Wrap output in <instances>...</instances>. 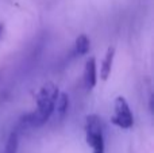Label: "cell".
Returning a JSON list of instances; mask_svg holds the SVG:
<instances>
[{"mask_svg":"<svg viewBox=\"0 0 154 153\" xmlns=\"http://www.w3.org/2000/svg\"><path fill=\"white\" fill-rule=\"evenodd\" d=\"M3 30H4V26L0 23V37H2V34H3Z\"/></svg>","mask_w":154,"mask_h":153,"instance_id":"9c48e42d","label":"cell"},{"mask_svg":"<svg viewBox=\"0 0 154 153\" xmlns=\"http://www.w3.org/2000/svg\"><path fill=\"white\" fill-rule=\"evenodd\" d=\"M18 146H19V138L16 133H11L8 137V141L5 144L4 153H18Z\"/></svg>","mask_w":154,"mask_h":153,"instance_id":"ba28073f","label":"cell"},{"mask_svg":"<svg viewBox=\"0 0 154 153\" xmlns=\"http://www.w3.org/2000/svg\"><path fill=\"white\" fill-rule=\"evenodd\" d=\"M58 94L60 89L54 83L49 81V83L43 84L37 94V110L26 115L24 123L35 127L46 123V121L54 113V103H56Z\"/></svg>","mask_w":154,"mask_h":153,"instance_id":"6da1fadb","label":"cell"},{"mask_svg":"<svg viewBox=\"0 0 154 153\" xmlns=\"http://www.w3.org/2000/svg\"><path fill=\"white\" fill-rule=\"evenodd\" d=\"M68 108H69V95L66 92H60L54 103V111H57L60 118H62L68 113Z\"/></svg>","mask_w":154,"mask_h":153,"instance_id":"8992f818","label":"cell"},{"mask_svg":"<svg viewBox=\"0 0 154 153\" xmlns=\"http://www.w3.org/2000/svg\"><path fill=\"white\" fill-rule=\"evenodd\" d=\"M85 140L92 153H104V134L101 118L96 114H91L85 119Z\"/></svg>","mask_w":154,"mask_h":153,"instance_id":"7a4b0ae2","label":"cell"},{"mask_svg":"<svg viewBox=\"0 0 154 153\" xmlns=\"http://www.w3.org/2000/svg\"><path fill=\"white\" fill-rule=\"evenodd\" d=\"M111 122L120 129H131L134 125V117L130 110L127 100L123 96H118L114 102V115L111 117Z\"/></svg>","mask_w":154,"mask_h":153,"instance_id":"3957f363","label":"cell"},{"mask_svg":"<svg viewBox=\"0 0 154 153\" xmlns=\"http://www.w3.org/2000/svg\"><path fill=\"white\" fill-rule=\"evenodd\" d=\"M114 57H115V48L114 46H109L106 52V56H104L103 61L100 65V77L101 80H107L111 73L112 69V64H114Z\"/></svg>","mask_w":154,"mask_h":153,"instance_id":"5b68a950","label":"cell"},{"mask_svg":"<svg viewBox=\"0 0 154 153\" xmlns=\"http://www.w3.org/2000/svg\"><path fill=\"white\" fill-rule=\"evenodd\" d=\"M91 41L85 34H81L76 38V54L77 56H85L89 52Z\"/></svg>","mask_w":154,"mask_h":153,"instance_id":"52a82bcc","label":"cell"},{"mask_svg":"<svg viewBox=\"0 0 154 153\" xmlns=\"http://www.w3.org/2000/svg\"><path fill=\"white\" fill-rule=\"evenodd\" d=\"M84 83L88 89H92L97 83V67H96V60L95 57H91L87 62H85V69H84Z\"/></svg>","mask_w":154,"mask_h":153,"instance_id":"277c9868","label":"cell"}]
</instances>
